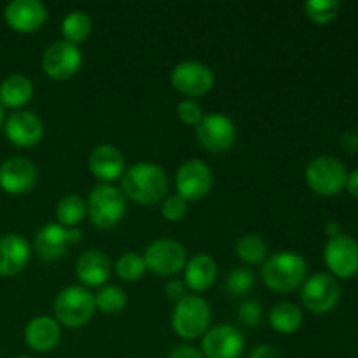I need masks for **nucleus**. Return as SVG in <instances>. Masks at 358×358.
Here are the masks:
<instances>
[{
  "label": "nucleus",
  "instance_id": "1",
  "mask_svg": "<svg viewBox=\"0 0 358 358\" xmlns=\"http://www.w3.org/2000/svg\"><path fill=\"white\" fill-rule=\"evenodd\" d=\"M122 192L140 205H154L168 192V177L159 164L140 161L122 175Z\"/></svg>",
  "mask_w": 358,
  "mask_h": 358
},
{
  "label": "nucleus",
  "instance_id": "2",
  "mask_svg": "<svg viewBox=\"0 0 358 358\" xmlns=\"http://www.w3.org/2000/svg\"><path fill=\"white\" fill-rule=\"evenodd\" d=\"M262 282L276 294H289L299 289L308 275V262L296 252L283 250L269 255L262 264Z\"/></svg>",
  "mask_w": 358,
  "mask_h": 358
},
{
  "label": "nucleus",
  "instance_id": "3",
  "mask_svg": "<svg viewBox=\"0 0 358 358\" xmlns=\"http://www.w3.org/2000/svg\"><path fill=\"white\" fill-rule=\"evenodd\" d=\"M212 322V310L206 299L198 294H187L177 301L171 313V327L182 339H198L205 336Z\"/></svg>",
  "mask_w": 358,
  "mask_h": 358
},
{
  "label": "nucleus",
  "instance_id": "4",
  "mask_svg": "<svg viewBox=\"0 0 358 358\" xmlns=\"http://www.w3.org/2000/svg\"><path fill=\"white\" fill-rule=\"evenodd\" d=\"M86 206L87 215L94 226L100 229H110L121 222L126 208H128V203H126V196L121 189L101 182L90 191Z\"/></svg>",
  "mask_w": 358,
  "mask_h": 358
},
{
  "label": "nucleus",
  "instance_id": "5",
  "mask_svg": "<svg viewBox=\"0 0 358 358\" xmlns=\"http://www.w3.org/2000/svg\"><path fill=\"white\" fill-rule=\"evenodd\" d=\"M55 317L59 324L70 329L84 327L93 318L94 296L83 285L65 287L55 299Z\"/></svg>",
  "mask_w": 358,
  "mask_h": 358
},
{
  "label": "nucleus",
  "instance_id": "6",
  "mask_svg": "<svg viewBox=\"0 0 358 358\" xmlns=\"http://www.w3.org/2000/svg\"><path fill=\"white\" fill-rule=\"evenodd\" d=\"M304 177L311 191L320 196H334L346 187L348 171L338 157L318 156L310 161Z\"/></svg>",
  "mask_w": 358,
  "mask_h": 358
},
{
  "label": "nucleus",
  "instance_id": "7",
  "mask_svg": "<svg viewBox=\"0 0 358 358\" xmlns=\"http://www.w3.org/2000/svg\"><path fill=\"white\" fill-rule=\"evenodd\" d=\"M147 269L161 276H173L185 268L187 254L184 245L171 238H157L143 252Z\"/></svg>",
  "mask_w": 358,
  "mask_h": 358
},
{
  "label": "nucleus",
  "instance_id": "8",
  "mask_svg": "<svg viewBox=\"0 0 358 358\" xmlns=\"http://www.w3.org/2000/svg\"><path fill=\"white\" fill-rule=\"evenodd\" d=\"M171 84L185 96H203L215 84V76L208 65L196 59H184L171 69Z\"/></svg>",
  "mask_w": 358,
  "mask_h": 358
},
{
  "label": "nucleus",
  "instance_id": "9",
  "mask_svg": "<svg viewBox=\"0 0 358 358\" xmlns=\"http://www.w3.org/2000/svg\"><path fill=\"white\" fill-rule=\"evenodd\" d=\"M196 135H198L203 149L219 154L233 147V143L236 142L238 131L236 124L229 115L212 112V114H206L201 122L196 126Z\"/></svg>",
  "mask_w": 358,
  "mask_h": 358
},
{
  "label": "nucleus",
  "instance_id": "10",
  "mask_svg": "<svg viewBox=\"0 0 358 358\" xmlns=\"http://www.w3.org/2000/svg\"><path fill=\"white\" fill-rule=\"evenodd\" d=\"M339 297H341V290L334 276L327 273H317L304 280L301 301L311 313H329L339 303Z\"/></svg>",
  "mask_w": 358,
  "mask_h": 358
},
{
  "label": "nucleus",
  "instance_id": "11",
  "mask_svg": "<svg viewBox=\"0 0 358 358\" xmlns=\"http://www.w3.org/2000/svg\"><path fill=\"white\" fill-rule=\"evenodd\" d=\"M83 240L79 227H65L59 224H45L35 236V250L44 261H58L70 247Z\"/></svg>",
  "mask_w": 358,
  "mask_h": 358
},
{
  "label": "nucleus",
  "instance_id": "12",
  "mask_svg": "<svg viewBox=\"0 0 358 358\" xmlns=\"http://www.w3.org/2000/svg\"><path fill=\"white\" fill-rule=\"evenodd\" d=\"M83 65V51L79 45L66 41H56L42 55V69L55 80H65L77 73Z\"/></svg>",
  "mask_w": 358,
  "mask_h": 358
},
{
  "label": "nucleus",
  "instance_id": "13",
  "mask_svg": "<svg viewBox=\"0 0 358 358\" xmlns=\"http://www.w3.org/2000/svg\"><path fill=\"white\" fill-rule=\"evenodd\" d=\"M213 185V175L208 164L201 159H189L178 168L175 175V187L178 196L187 201H199L205 198Z\"/></svg>",
  "mask_w": 358,
  "mask_h": 358
},
{
  "label": "nucleus",
  "instance_id": "14",
  "mask_svg": "<svg viewBox=\"0 0 358 358\" xmlns=\"http://www.w3.org/2000/svg\"><path fill=\"white\" fill-rule=\"evenodd\" d=\"M245 350V338L240 329L219 324L203 336L201 353L205 358H240Z\"/></svg>",
  "mask_w": 358,
  "mask_h": 358
},
{
  "label": "nucleus",
  "instance_id": "15",
  "mask_svg": "<svg viewBox=\"0 0 358 358\" xmlns=\"http://www.w3.org/2000/svg\"><path fill=\"white\" fill-rule=\"evenodd\" d=\"M324 261L338 278H353L358 275V243L346 234L329 238L324 248Z\"/></svg>",
  "mask_w": 358,
  "mask_h": 358
},
{
  "label": "nucleus",
  "instance_id": "16",
  "mask_svg": "<svg viewBox=\"0 0 358 358\" xmlns=\"http://www.w3.org/2000/svg\"><path fill=\"white\" fill-rule=\"evenodd\" d=\"M7 24L21 34L38 30L48 20V9L41 0H13L3 10Z\"/></svg>",
  "mask_w": 358,
  "mask_h": 358
},
{
  "label": "nucleus",
  "instance_id": "17",
  "mask_svg": "<svg viewBox=\"0 0 358 358\" xmlns=\"http://www.w3.org/2000/svg\"><path fill=\"white\" fill-rule=\"evenodd\" d=\"M37 182V168L30 159L10 157L0 164V187L9 194L28 192Z\"/></svg>",
  "mask_w": 358,
  "mask_h": 358
},
{
  "label": "nucleus",
  "instance_id": "18",
  "mask_svg": "<svg viewBox=\"0 0 358 358\" xmlns=\"http://www.w3.org/2000/svg\"><path fill=\"white\" fill-rule=\"evenodd\" d=\"M6 135L17 147L37 145L44 135L41 117L30 110H16L6 121Z\"/></svg>",
  "mask_w": 358,
  "mask_h": 358
},
{
  "label": "nucleus",
  "instance_id": "19",
  "mask_svg": "<svg viewBox=\"0 0 358 358\" xmlns=\"http://www.w3.org/2000/svg\"><path fill=\"white\" fill-rule=\"evenodd\" d=\"M112 262L105 252L90 248L76 261V275L86 287H103L110 278Z\"/></svg>",
  "mask_w": 358,
  "mask_h": 358
},
{
  "label": "nucleus",
  "instance_id": "20",
  "mask_svg": "<svg viewBox=\"0 0 358 358\" xmlns=\"http://www.w3.org/2000/svg\"><path fill=\"white\" fill-rule=\"evenodd\" d=\"M30 261V245L21 234L0 236V276H14L23 271Z\"/></svg>",
  "mask_w": 358,
  "mask_h": 358
},
{
  "label": "nucleus",
  "instance_id": "21",
  "mask_svg": "<svg viewBox=\"0 0 358 358\" xmlns=\"http://www.w3.org/2000/svg\"><path fill=\"white\" fill-rule=\"evenodd\" d=\"M62 338V329L56 318L41 315L31 318L24 327V341L34 352L48 353L58 346Z\"/></svg>",
  "mask_w": 358,
  "mask_h": 358
},
{
  "label": "nucleus",
  "instance_id": "22",
  "mask_svg": "<svg viewBox=\"0 0 358 358\" xmlns=\"http://www.w3.org/2000/svg\"><path fill=\"white\" fill-rule=\"evenodd\" d=\"M90 171L96 178L103 180L105 184L112 180H117L124 173V156L121 150L110 143H101L94 147L90 154Z\"/></svg>",
  "mask_w": 358,
  "mask_h": 358
},
{
  "label": "nucleus",
  "instance_id": "23",
  "mask_svg": "<svg viewBox=\"0 0 358 358\" xmlns=\"http://www.w3.org/2000/svg\"><path fill=\"white\" fill-rule=\"evenodd\" d=\"M184 282L192 292H205L217 280V262L208 254H196L184 268Z\"/></svg>",
  "mask_w": 358,
  "mask_h": 358
},
{
  "label": "nucleus",
  "instance_id": "24",
  "mask_svg": "<svg viewBox=\"0 0 358 358\" xmlns=\"http://www.w3.org/2000/svg\"><path fill=\"white\" fill-rule=\"evenodd\" d=\"M34 96V83L23 73L6 77L0 84V103L2 107L20 108Z\"/></svg>",
  "mask_w": 358,
  "mask_h": 358
},
{
  "label": "nucleus",
  "instance_id": "25",
  "mask_svg": "<svg viewBox=\"0 0 358 358\" xmlns=\"http://www.w3.org/2000/svg\"><path fill=\"white\" fill-rule=\"evenodd\" d=\"M269 325L280 334H296L303 325V311L297 304L282 301L269 311Z\"/></svg>",
  "mask_w": 358,
  "mask_h": 358
},
{
  "label": "nucleus",
  "instance_id": "26",
  "mask_svg": "<svg viewBox=\"0 0 358 358\" xmlns=\"http://www.w3.org/2000/svg\"><path fill=\"white\" fill-rule=\"evenodd\" d=\"M91 28H93L91 17L84 10H72L62 21L63 41L79 45L80 42H84L90 37Z\"/></svg>",
  "mask_w": 358,
  "mask_h": 358
},
{
  "label": "nucleus",
  "instance_id": "27",
  "mask_svg": "<svg viewBox=\"0 0 358 358\" xmlns=\"http://www.w3.org/2000/svg\"><path fill=\"white\" fill-rule=\"evenodd\" d=\"M86 201L79 194H66L56 205V219L59 226L77 227V224L86 217Z\"/></svg>",
  "mask_w": 358,
  "mask_h": 358
},
{
  "label": "nucleus",
  "instance_id": "28",
  "mask_svg": "<svg viewBox=\"0 0 358 358\" xmlns=\"http://www.w3.org/2000/svg\"><path fill=\"white\" fill-rule=\"evenodd\" d=\"M236 255L245 262V264H264L268 259V243L262 240L259 234H245L234 245Z\"/></svg>",
  "mask_w": 358,
  "mask_h": 358
},
{
  "label": "nucleus",
  "instance_id": "29",
  "mask_svg": "<svg viewBox=\"0 0 358 358\" xmlns=\"http://www.w3.org/2000/svg\"><path fill=\"white\" fill-rule=\"evenodd\" d=\"M128 304L126 290L119 285H103L94 294V306L105 315L121 313Z\"/></svg>",
  "mask_w": 358,
  "mask_h": 358
},
{
  "label": "nucleus",
  "instance_id": "30",
  "mask_svg": "<svg viewBox=\"0 0 358 358\" xmlns=\"http://www.w3.org/2000/svg\"><path fill=\"white\" fill-rule=\"evenodd\" d=\"M145 271L147 266L145 261H143V255L135 254V252H128V254L121 255L115 262V273H117L122 282H136V280L145 275Z\"/></svg>",
  "mask_w": 358,
  "mask_h": 358
},
{
  "label": "nucleus",
  "instance_id": "31",
  "mask_svg": "<svg viewBox=\"0 0 358 358\" xmlns=\"http://www.w3.org/2000/svg\"><path fill=\"white\" fill-rule=\"evenodd\" d=\"M255 285V275L248 268H234L224 282V289L231 297H243Z\"/></svg>",
  "mask_w": 358,
  "mask_h": 358
},
{
  "label": "nucleus",
  "instance_id": "32",
  "mask_svg": "<svg viewBox=\"0 0 358 358\" xmlns=\"http://www.w3.org/2000/svg\"><path fill=\"white\" fill-rule=\"evenodd\" d=\"M339 7L338 0H308L304 3L306 16L318 24L331 23L339 14Z\"/></svg>",
  "mask_w": 358,
  "mask_h": 358
},
{
  "label": "nucleus",
  "instance_id": "33",
  "mask_svg": "<svg viewBox=\"0 0 358 358\" xmlns=\"http://www.w3.org/2000/svg\"><path fill=\"white\" fill-rule=\"evenodd\" d=\"M187 205L189 201L182 198V196L178 194L168 196V198H164L163 205H161V215H163L166 220H171V222L180 220L182 217L187 213Z\"/></svg>",
  "mask_w": 358,
  "mask_h": 358
},
{
  "label": "nucleus",
  "instance_id": "34",
  "mask_svg": "<svg viewBox=\"0 0 358 358\" xmlns=\"http://www.w3.org/2000/svg\"><path fill=\"white\" fill-rule=\"evenodd\" d=\"M177 115L178 119L187 126H198L199 122H201V119L205 117L201 105H199L198 101L191 100V98L182 100L180 103L177 105Z\"/></svg>",
  "mask_w": 358,
  "mask_h": 358
},
{
  "label": "nucleus",
  "instance_id": "35",
  "mask_svg": "<svg viewBox=\"0 0 358 358\" xmlns=\"http://www.w3.org/2000/svg\"><path fill=\"white\" fill-rule=\"evenodd\" d=\"M238 318L241 320V324L248 325V327H255L259 325L262 318V308L257 301L247 299L240 304V310H238Z\"/></svg>",
  "mask_w": 358,
  "mask_h": 358
},
{
  "label": "nucleus",
  "instance_id": "36",
  "mask_svg": "<svg viewBox=\"0 0 358 358\" xmlns=\"http://www.w3.org/2000/svg\"><path fill=\"white\" fill-rule=\"evenodd\" d=\"M164 292L170 299L180 301L182 297L187 296V285H185L184 280H168L166 285H164Z\"/></svg>",
  "mask_w": 358,
  "mask_h": 358
},
{
  "label": "nucleus",
  "instance_id": "37",
  "mask_svg": "<svg viewBox=\"0 0 358 358\" xmlns=\"http://www.w3.org/2000/svg\"><path fill=\"white\" fill-rule=\"evenodd\" d=\"M248 358H283L282 352L273 345H259L250 352Z\"/></svg>",
  "mask_w": 358,
  "mask_h": 358
},
{
  "label": "nucleus",
  "instance_id": "38",
  "mask_svg": "<svg viewBox=\"0 0 358 358\" xmlns=\"http://www.w3.org/2000/svg\"><path fill=\"white\" fill-rule=\"evenodd\" d=\"M168 358H205V355L201 353V350L194 348V346L182 345L171 350L170 357Z\"/></svg>",
  "mask_w": 358,
  "mask_h": 358
},
{
  "label": "nucleus",
  "instance_id": "39",
  "mask_svg": "<svg viewBox=\"0 0 358 358\" xmlns=\"http://www.w3.org/2000/svg\"><path fill=\"white\" fill-rule=\"evenodd\" d=\"M341 145L346 152H358V131H346L341 138Z\"/></svg>",
  "mask_w": 358,
  "mask_h": 358
},
{
  "label": "nucleus",
  "instance_id": "40",
  "mask_svg": "<svg viewBox=\"0 0 358 358\" xmlns=\"http://www.w3.org/2000/svg\"><path fill=\"white\" fill-rule=\"evenodd\" d=\"M346 187H348L350 194L358 198V170L348 175V180H346Z\"/></svg>",
  "mask_w": 358,
  "mask_h": 358
},
{
  "label": "nucleus",
  "instance_id": "41",
  "mask_svg": "<svg viewBox=\"0 0 358 358\" xmlns=\"http://www.w3.org/2000/svg\"><path fill=\"white\" fill-rule=\"evenodd\" d=\"M325 233H327L329 238H336L339 236L341 233V226H339L338 222H329L327 226H325Z\"/></svg>",
  "mask_w": 358,
  "mask_h": 358
},
{
  "label": "nucleus",
  "instance_id": "42",
  "mask_svg": "<svg viewBox=\"0 0 358 358\" xmlns=\"http://www.w3.org/2000/svg\"><path fill=\"white\" fill-rule=\"evenodd\" d=\"M2 121H3V107L2 103H0V124H2Z\"/></svg>",
  "mask_w": 358,
  "mask_h": 358
},
{
  "label": "nucleus",
  "instance_id": "43",
  "mask_svg": "<svg viewBox=\"0 0 358 358\" xmlns=\"http://www.w3.org/2000/svg\"><path fill=\"white\" fill-rule=\"evenodd\" d=\"M16 358H34V357H27V355H21V357H16Z\"/></svg>",
  "mask_w": 358,
  "mask_h": 358
}]
</instances>
